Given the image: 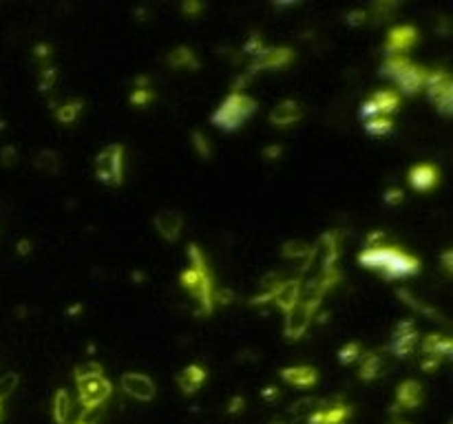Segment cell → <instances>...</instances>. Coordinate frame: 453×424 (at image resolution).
Returning <instances> with one entry per match:
<instances>
[{
  "mask_svg": "<svg viewBox=\"0 0 453 424\" xmlns=\"http://www.w3.org/2000/svg\"><path fill=\"white\" fill-rule=\"evenodd\" d=\"M82 100H71V102H64L56 108V120L60 124H73L77 120V115L82 113Z\"/></svg>",
  "mask_w": 453,
  "mask_h": 424,
  "instance_id": "obj_28",
  "label": "cell"
},
{
  "mask_svg": "<svg viewBox=\"0 0 453 424\" xmlns=\"http://www.w3.org/2000/svg\"><path fill=\"white\" fill-rule=\"evenodd\" d=\"M393 7H396V3H376V5H374V12H376V14H382V16H387Z\"/></svg>",
  "mask_w": 453,
  "mask_h": 424,
  "instance_id": "obj_46",
  "label": "cell"
},
{
  "mask_svg": "<svg viewBox=\"0 0 453 424\" xmlns=\"http://www.w3.org/2000/svg\"><path fill=\"white\" fill-rule=\"evenodd\" d=\"M418 42V29L413 25H400L393 27L387 34V42H385V51L387 55H405V51Z\"/></svg>",
  "mask_w": 453,
  "mask_h": 424,
  "instance_id": "obj_11",
  "label": "cell"
},
{
  "mask_svg": "<svg viewBox=\"0 0 453 424\" xmlns=\"http://www.w3.org/2000/svg\"><path fill=\"white\" fill-rule=\"evenodd\" d=\"M73 411V400L66 389H58L53 396V420L58 424H66Z\"/></svg>",
  "mask_w": 453,
  "mask_h": 424,
  "instance_id": "obj_25",
  "label": "cell"
},
{
  "mask_svg": "<svg viewBox=\"0 0 453 424\" xmlns=\"http://www.w3.org/2000/svg\"><path fill=\"white\" fill-rule=\"evenodd\" d=\"M281 378L288 384H294V387L308 389L319 382V369L310 367V364H301V367H283Z\"/></svg>",
  "mask_w": 453,
  "mask_h": 424,
  "instance_id": "obj_19",
  "label": "cell"
},
{
  "mask_svg": "<svg viewBox=\"0 0 453 424\" xmlns=\"http://www.w3.org/2000/svg\"><path fill=\"white\" fill-rule=\"evenodd\" d=\"M398 245H365L360 252H358V263L363 268L367 270H376V272H382L387 268V263L391 261V256L396 254Z\"/></svg>",
  "mask_w": 453,
  "mask_h": 424,
  "instance_id": "obj_12",
  "label": "cell"
},
{
  "mask_svg": "<svg viewBox=\"0 0 453 424\" xmlns=\"http://www.w3.org/2000/svg\"><path fill=\"white\" fill-rule=\"evenodd\" d=\"M36 166L40 173L56 175L58 171H60V160H58V155L53 151H40L36 157Z\"/></svg>",
  "mask_w": 453,
  "mask_h": 424,
  "instance_id": "obj_29",
  "label": "cell"
},
{
  "mask_svg": "<svg viewBox=\"0 0 453 424\" xmlns=\"http://www.w3.org/2000/svg\"><path fill=\"white\" fill-rule=\"evenodd\" d=\"M259 108L257 100L245 93H230L212 113V124L221 131H237Z\"/></svg>",
  "mask_w": 453,
  "mask_h": 424,
  "instance_id": "obj_2",
  "label": "cell"
},
{
  "mask_svg": "<svg viewBox=\"0 0 453 424\" xmlns=\"http://www.w3.org/2000/svg\"><path fill=\"white\" fill-rule=\"evenodd\" d=\"M407 179H409V186L413 190L429 192V190L436 188L438 182H440V169L438 166H433V164H418L409 171Z\"/></svg>",
  "mask_w": 453,
  "mask_h": 424,
  "instance_id": "obj_15",
  "label": "cell"
},
{
  "mask_svg": "<svg viewBox=\"0 0 453 424\" xmlns=\"http://www.w3.org/2000/svg\"><path fill=\"white\" fill-rule=\"evenodd\" d=\"M391 128H393L391 117H382V115H378V117H371V120L365 122V131H367V135H371V137H382V135H387V133H391Z\"/></svg>",
  "mask_w": 453,
  "mask_h": 424,
  "instance_id": "obj_31",
  "label": "cell"
},
{
  "mask_svg": "<svg viewBox=\"0 0 453 424\" xmlns=\"http://www.w3.org/2000/svg\"><path fill=\"white\" fill-rule=\"evenodd\" d=\"M153 225L157 234L162 236L164 241H177L182 236V228H184V216L177 210H160L155 214Z\"/></svg>",
  "mask_w": 453,
  "mask_h": 424,
  "instance_id": "obj_13",
  "label": "cell"
},
{
  "mask_svg": "<svg viewBox=\"0 0 453 424\" xmlns=\"http://www.w3.org/2000/svg\"><path fill=\"white\" fill-rule=\"evenodd\" d=\"M310 250H312V245L305 241H285L281 254H283V259H308Z\"/></svg>",
  "mask_w": 453,
  "mask_h": 424,
  "instance_id": "obj_30",
  "label": "cell"
},
{
  "mask_svg": "<svg viewBox=\"0 0 453 424\" xmlns=\"http://www.w3.org/2000/svg\"><path fill=\"white\" fill-rule=\"evenodd\" d=\"M314 404H317V400L314 398H305V400H299L297 404H294V409H292V413H303V411H308L310 407H314Z\"/></svg>",
  "mask_w": 453,
  "mask_h": 424,
  "instance_id": "obj_44",
  "label": "cell"
},
{
  "mask_svg": "<svg viewBox=\"0 0 453 424\" xmlns=\"http://www.w3.org/2000/svg\"><path fill=\"white\" fill-rule=\"evenodd\" d=\"M97 376H104V369H102V364H100V362H95V360H88V362L77 364L75 371H73V378H75V382H77V380L97 378Z\"/></svg>",
  "mask_w": 453,
  "mask_h": 424,
  "instance_id": "obj_32",
  "label": "cell"
},
{
  "mask_svg": "<svg viewBox=\"0 0 453 424\" xmlns=\"http://www.w3.org/2000/svg\"><path fill=\"white\" fill-rule=\"evenodd\" d=\"M36 60H38V64H40V68L47 66L49 60H51V45H47V42L38 45L36 47Z\"/></svg>",
  "mask_w": 453,
  "mask_h": 424,
  "instance_id": "obj_41",
  "label": "cell"
},
{
  "mask_svg": "<svg viewBox=\"0 0 453 424\" xmlns=\"http://www.w3.org/2000/svg\"><path fill=\"white\" fill-rule=\"evenodd\" d=\"M3 160H5V164H14L16 162V151L7 146V149L3 151Z\"/></svg>",
  "mask_w": 453,
  "mask_h": 424,
  "instance_id": "obj_50",
  "label": "cell"
},
{
  "mask_svg": "<svg viewBox=\"0 0 453 424\" xmlns=\"http://www.w3.org/2000/svg\"><path fill=\"white\" fill-rule=\"evenodd\" d=\"M166 62H169L173 68H199V62H197L193 49H188V47L173 49L169 58H166Z\"/></svg>",
  "mask_w": 453,
  "mask_h": 424,
  "instance_id": "obj_27",
  "label": "cell"
},
{
  "mask_svg": "<svg viewBox=\"0 0 453 424\" xmlns=\"http://www.w3.org/2000/svg\"><path fill=\"white\" fill-rule=\"evenodd\" d=\"M243 404H245V400H243L241 396H237V398H232V402H230V407H228V413H239V411L243 409Z\"/></svg>",
  "mask_w": 453,
  "mask_h": 424,
  "instance_id": "obj_47",
  "label": "cell"
},
{
  "mask_svg": "<svg viewBox=\"0 0 453 424\" xmlns=\"http://www.w3.org/2000/svg\"><path fill=\"white\" fill-rule=\"evenodd\" d=\"M427 75L429 71L425 66L420 64H409L405 71H402V75L396 80V86H398V95H418L420 91H425L427 86Z\"/></svg>",
  "mask_w": 453,
  "mask_h": 424,
  "instance_id": "obj_14",
  "label": "cell"
},
{
  "mask_svg": "<svg viewBox=\"0 0 453 424\" xmlns=\"http://www.w3.org/2000/svg\"><path fill=\"white\" fill-rule=\"evenodd\" d=\"M120 384H122L124 393H129L131 398L140 400V402H151L155 398V382L146 376V373L129 371L122 376Z\"/></svg>",
  "mask_w": 453,
  "mask_h": 424,
  "instance_id": "obj_10",
  "label": "cell"
},
{
  "mask_svg": "<svg viewBox=\"0 0 453 424\" xmlns=\"http://www.w3.org/2000/svg\"><path fill=\"white\" fill-rule=\"evenodd\" d=\"M56 80H58L56 68H53L51 64H47V66L40 68V73H38V88H40L42 93L51 91L53 84H56Z\"/></svg>",
  "mask_w": 453,
  "mask_h": 424,
  "instance_id": "obj_35",
  "label": "cell"
},
{
  "mask_svg": "<svg viewBox=\"0 0 453 424\" xmlns=\"http://www.w3.org/2000/svg\"><path fill=\"white\" fill-rule=\"evenodd\" d=\"M3 411H5V400H0V420H3Z\"/></svg>",
  "mask_w": 453,
  "mask_h": 424,
  "instance_id": "obj_53",
  "label": "cell"
},
{
  "mask_svg": "<svg viewBox=\"0 0 453 424\" xmlns=\"http://www.w3.org/2000/svg\"><path fill=\"white\" fill-rule=\"evenodd\" d=\"M263 49H265V45H263V40H261V36H259V34H252L248 40H245V45H243V53L250 55L252 60H254V58L263 53Z\"/></svg>",
  "mask_w": 453,
  "mask_h": 424,
  "instance_id": "obj_37",
  "label": "cell"
},
{
  "mask_svg": "<svg viewBox=\"0 0 453 424\" xmlns=\"http://www.w3.org/2000/svg\"><path fill=\"white\" fill-rule=\"evenodd\" d=\"M303 117V106L297 100H283L270 111V124L277 128H288L292 124H297Z\"/></svg>",
  "mask_w": 453,
  "mask_h": 424,
  "instance_id": "obj_16",
  "label": "cell"
},
{
  "mask_svg": "<svg viewBox=\"0 0 453 424\" xmlns=\"http://www.w3.org/2000/svg\"><path fill=\"white\" fill-rule=\"evenodd\" d=\"M301 285H303L301 279L283 281V283L279 285V288H277V292H274L272 303L277 305L279 310L290 312V310L294 308V305L299 303V299H301Z\"/></svg>",
  "mask_w": 453,
  "mask_h": 424,
  "instance_id": "obj_20",
  "label": "cell"
},
{
  "mask_svg": "<svg viewBox=\"0 0 453 424\" xmlns=\"http://www.w3.org/2000/svg\"><path fill=\"white\" fill-rule=\"evenodd\" d=\"M416 342H418V329L413 321H400L396 325V329H393L389 347L398 358H409L413 349H416Z\"/></svg>",
  "mask_w": 453,
  "mask_h": 424,
  "instance_id": "obj_9",
  "label": "cell"
},
{
  "mask_svg": "<svg viewBox=\"0 0 453 424\" xmlns=\"http://www.w3.org/2000/svg\"><path fill=\"white\" fill-rule=\"evenodd\" d=\"M212 299H215V301H219V303H230L232 292H230V290H221V292H217Z\"/></svg>",
  "mask_w": 453,
  "mask_h": 424,
  "instance_id": "obj_48",
  "label": "cell"
},
{
  "mask_svg": "<svg viewBox=\"0 0 453 424\" xmlns=\"http://www.w3.org/2000/svg\"><path fill=\"white\" fill-rule=\"evenodd\" d=\"M422 400H425V389H422V384L418 380H405L398 384L396 389V404L400 409H418Z\"/></svg>",
  "mask_w": 453,
  "mask_h": 424,
  "instance_id": "obj_17",
  "label": "cell"
},
{
  "mask_svg": "<svg viewBox=\"0 0 453 424\" xmlns=\"http://www.w3.org/2000/svg\"><path fill=\"white\" fill-rule=\"evenodd\" d=\"M420 259L418 256H413L409 252H405L402 248L396 250V254L391 256V261L387 263V268L382 270L380 274L385 276L387 281H393V279H407V276H413L420 272Z\"/></svg>",
  "mask_w": 453,
  "mask_h": 424,
  "instance_id": "obj_8",
  "label": "cell"
},
{
  "mask_svg": "<svg viewBox=\"0 0 453 424\" xmlns=\"http://www.w3.org/2000/svg\"><path fill=\"white\" fill-rule=\"evenodd\" d=\"M453 250H447L445 254H442V270H445V274L447 276H451L453 274Z\"/></svg>",
  "mask_w": 453,
  "mask_h": 424,
  "instance_id": "obj_45",
  "label": "cell"
},
{
  "mask_svg": "<svg viewBox=\"0 0 453 424\" xmlns=\"http://www.w3.org/2000/svg\"><path fill=\"white\" fill-rule=\"evenodd\" d=\"M204 9V5L201 3H195V0H188V3H184L182 5V12L186 14V16H197Z\"/></svg>",
  "mask_w": 453,
  "mask_h": 424,
  "instance_id": "obj_43",
  "label": "cell"
},
{
  "mask_svg": "<svg viewBox=\"0 0 453 424\" xmlns=\"http://www.w3.org/2000/svg\"><path fill=\"white\" fill-rule=\"evenodd\" d=\"M352 416L350 404H334V407L317 409L308 416L310 424H345V420Z\"/></svg>",
  "mask_w": 453,
  "mask_h": 424,
  "instance_id": "obj_22",
  "label": "cell"
},
{
  "mask_svg": "<svg viewBox=\"0 0 453 424\" xmlns=\"http://www.w3.org/2000/svg\"><path fill=\"white\" fill-rule=\"evenodd\" d=\"M18 373H5L3 378H0V400H7V396H12L14 389L18 387Z\"/></svg>",
  "mask_w": 453,
  "mask_h": 424,
  "instance_id": "obj_38",
  "label": "cell"
},
{
  "mask_svg": "<svg viewBox=\"0 0 453 424\" xmlns=\"http://www.w3.org/2000/svg\"><path fill=\"white\" fill-rule=\"evenodd\" d=\"M27 252H32V241L23 239L21 241V254H27Z\"/></svg>",
  "mask_w": 453,
  "mask_h": 424,
  "instance_id": "obj_52",
  "label": "cell"
},
{
  "mask_svg": "<svg viewBox=\"0 0 453 424\" xmlns=\"http://www.w3.org/2000/svg\"><path fill=\"white\" fill-rule=\"evenodd\" d=\"M206 378H208V371H206L201 364H188V367H184L180 371V376H177V384H180L184 396H193V393L199 391V387L206 382Z\"/></svg>",
  "mask_w": 453,
  "mask_h": 424,
  "instance_id": "obj_18",
  "label": "cell"
},
{
  "mask_svg": "<svg viewBox=\"0 0 453 424\" xmlns=\"http://www.w3.org/2000/svg\"><path fill=\"white\" fill-rule=\"evenodd\" d=\"M442 364V360H438V358H431V356H425L420 360V367H422V371H427V373H431V371H436L438 367Z\"/></svg>",
  "mask_w": 453,
  "mask_h": 424,
  "instance_id": "obj_42",
  "label": "cell"
},
{
  "mask_svg": "<svg viewBox=\"0 0 453 424\" xmlns=\"http://www.w3.org/2000/svg\"><path fill=\"white\" fill-rule=\"evenodd\" d=\"M420 349L425 356L438 358V360H447L453 353V342L449 336H442V334H429V336L422 338Z\"/></svg>",
  "mask_w": 453,
  "mask_h": 424,
  "instance_id": "obj_21",
  "label": "cell"
},
{
  "mask_svg": "<svg viewBox=\"0 0 453 424\" xmlns=\"http://www.w3.org/2000/svg\"><path fill=\"white\" fill-rule=\"evenodd\" d=\"M279 398V391H277V387H265L263 389V400H277Z\"/></svg>",
  "mask_w": 453,
  "mask_h": 424,
  "instance_id": "obj_49",
  "label": "cell"
},
{
  "mask_svg": "<svg viewBox=\"0 0 453 424\" xmlns=\"http://www.w3.org/2000/svg\"><path fill=\"white\" fill-rule=\"evenodd\" d=\"M279 155H281L279 146H270V149H265V157H270V160H277Z\"/></svg>",
  "mask_w": 453,
  "mask_h": 424,
  "instance_id": "obj_51",
  "label": "cell"
},
{
  "mask_svg": "<svg viewBox=\"0 0 453 424\" xmlns=\"http://www.w3.org/2000/svg\"><path fill=\"white\" fill-rule=\"evenodd\" d=\"M402 199H405V192H402L400 188H387L385 192H382V201H385L387 205H400Z\"/></svg>",
  "mask_w": 453,
  "mask_h": 424,
  "instance_id": "obj_40",
  "label": "cell"
},
{
  "mask_svg": "<svg viewBox=\"0 0 453 424\" xmlns=\"http://www.w3.org/2000/svg\"><path fill=\"white\" fill-rule=\"evenodd\" d=\"M411 64V60L407 55H387L385 58V62L380 64V75L382 77H387V80H393L396 82L398 77L402 75V71H405V68Z\"/></svg>",
  "mask_w": 453,
  "mask_h": 424,
  "instance_id": "obj_26",
  "label": "cell"
},
{
  "mask_svg": "<svg viewBox=\"0 0 453 424\" xmlns=\"http://www.w3.org/2000/svg\"><path fill=\"white\" fill-rule=\"evenodd\" d=\"M317 310H319V303H310V301L299 299V303L294 305L290 312H285V327H283L285 336H288L290 340L301 338L312 325Z\"/></svg>",
  "mask_w": 453,
  "mask_h": 424,
  "instance_id": "obj_6",
  "label": "cell"
},
{
  "mask_svg": "<svg viewBox=\"0 0 453 424\" xmlns=\"http://www.w3.org/2000/svg\"><path fill=\"white\" fill-rule=\"evenodd\" d=\"M360 369H358V378L365 380V382H371L380 376L382 371V360L376 351H363L360 353Z\"/></svg>",
  "mask_w": 453,
  "mask_h": 424,
  "instance_id": "obj_24",
  "label": "cell"
},
{
  "mask_svg": "<svg viewBox=\"0 0 453 424\" xmlns=\"http://www.w3.org/2000/svg\"><path fill=\"white\" fill-rule=\"evenodd\" d=\"M367 18H369V14L365 12V9H354V12H350L345 16V23L350 27H360V25L367 23Z\"/></svg>",
  "mask_w": 453,
  "mask_h": 424,
  "instance_id": "obj_39",
  "label": "cell"
},
{
  "mask_svg": "<svg viewBox=\"0 0 453 424\" xmlns=\"http://www.w3.org/2000/svg\"><path fill=\"white\" fill-rule=\"evenodd\" d=\"M188 261H191V265L182 272L180 283L186 292L193 294L197 305H199L195 314H199V316H210L215 310L212 274L208 270V265H206V256L201 254L197 243L188 245Z\"/></svg>",
  "mask_w": 453,
  "mask_h": 424,
  "instance_id": "obj_1",
  "label": "cell"
},
{
  "mask_svg": "<svg viewBox=\"0 0 453 424\" xmlns=\"http://www.w3.org/2000/svg\"><path fill=\"white\" fill-rule=\"evenodd\" d=\"M191 137H193V146H195L197 155L204 157V160H210V157H212V146H210L208 137H206L201 131H193Z\"/></svg>",
  "mask_w": 453,
  "mask_h": 424,
  "instance_id": "obj_34",
  "label": "cell"
},
{
  "mask_svg": "<svg viewBox=\"0 0 453 424\" xmlns=\"http://www.w3.org/2000/svg\"><path fill=\"white\" fill-rule=\"evenodd\" d=\"M75 387H77V400H80V404H82L84 416L86 413H93L95 409H100L113 393V382L104 376L77 380Z\"/></svg>",
  "mask_w": 453,
  "mask_h": 424,
  "instance_id": "obj_5",
  "label": "cell"
},
{
  "mask_svg": "<svg viewBox=\"0 0 453 424\" xmlns=\"http://www.w3.org/2000/svg\"><path fill=\"white\" fill-rule=\"evenodd\" d=\"M369 102L374 104L378 115L389 117L391 113H396L400 108V95L396 88H380V91H376L369 97Z\"/></svg>",
  "mask_w": 453,
  "mask_h": 424,
  "instance_id": "obj_23",
  "label": "cell"
},
{
  "mask_svg": "<svg viewBox=\"0 0 453 424\" xmlns=\"http://www.w3.org/2000/svg\"><path fill=\"white\" fill-rule=\"evenodd\" d=\"M363 353V347L358 340H352L347 345H343V347L339 349V362L341 364H354Z\"/></svg>",
  "mask_w": 453,
  "mask_h": 424,
  "instance_id": "obj_33",
  "label": "cell"
},
{
  "mask_svg": "<svg viewBox=\"0 0 453 424\" xmlns=\"http://www.w3.org/2000/svg\"><path fill=\"white\" fill-rule=\"evenodd\" d=\"M73 424H88V422H86V420H84V418H80V420H75V422H73Z\"/></svg>",
  "mask_w": 453,
  "mask_h": 424,
  "instance_id": "obj_54",
  "label": "cell"
},
{
  "mask_svg": "<svg viewBox=\"0 0 453 424\" xmlns=\"http://www.w3.org/2000/svg\"><path fill=\"white\" fill-rule=\"evenodd\" d=\"M425 91L429 95V102L436 106L440 115L449 117L453 113V80L445 68H433L427 75Z\"/></svg>",
  "mask_w": 453,
  "mask_h": 424,
  "instance_id": "obj_4",
  "label": "cell"
},
{
  "mask_svg": "<svg viewBox=\"0 0 453 424\" xmlns=\"http://www.w3.org/2000/svg\"><path fill=\"white\" fill-rule=\"evenodd\" d=\"M131 104L133 106H137V108H144L146 104H151L153 100H155V93L151 91L149 86H140V88H135V91L131 93Z\"/></svg>",
  "mask_w": 453,
  "mask_h": 424,
  "instance_id": "obj_36",
  "label": "cell"
},
{
  "mask_svg": "<svg viewBox=\"0 0 453 424\" xmlns=\"http://www.w3.org/2000/svg\"><path fill=\"white\" fill-rule=\"evenodd\" d=\"M292 58H294V51L290 47H265L263 53L257 55L248 64V75L265 71V68H283L292 62Z\"/></svg>",
  "mask_w": 453,
  "mask_h": 424,
  "instance_id": "obj_7",
  "label": "cell"
},
{
  "mask_svg": "<svg viewBox=\"0 0 453 424\" xmlns=\"http://www.w3.org/2000/svg\"><path fill=\"white\" fill-rule=\"evenodd\" d=\"M95 177L106 186H120L124 182V146L108 144L95 157Z\"/></svg>",
  "mask_w": 453,
  "mask_h": 424,
  "instance_id": "obj_3",
  "label": "cell"
}]
</instances>
